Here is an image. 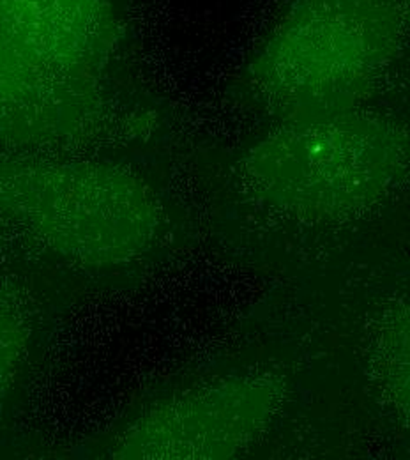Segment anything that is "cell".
I'll list each match as a JSON object with an SVG mask.
<instances>
[{
	"label": "cell",
	"mask_w": 410,
	"mask_h": 460,
	"mask_svg": "<svg viewBox=\"0 0 410 460\" xmlns=\"http://www.w3.org/2000/svg\"><path fill=\"white\" fill-rule=\"evenodd\" d=\"M127 182L87 167H0V215L62 252L109 259L126 241Z\"/></svg>",
	"instance_id": "1"
},
{
	"label": "cell",
	"mask_w": 410,
	"mask_h": 460,
	"mask_svg": "<svg viewBox=\"0 0 410 460\" xmlns=\"http://www.w3.org/2000/svg\"><path fill=\"white\" fill-rule=\"evenodd\" d=\"M407 0H292L275 23L267 58L299 69H351L386 58L402 40Z\"/></svg>",
	"instance_id": "2"
},
{
	"label": "cell",
	"mask_w": 410,
	"mask_h": 460,
	"mask_svg": "<svg viewBox=\"0 0 410 460\" xmlns=\"http://www.w3.org/2000/svg\"><path fill=\"white\" fill-rule=\"evenodd\" d=\"M101 0H0V49L31 75L87 58L103 29Z\"/></svg>",
	"instance_id": "3"
},
{
	"label": "cell",
	"mask_w": 410,
	"mask_h": 460,
	"mask_svg": "<svg viewBox=\"0 0 410 460\" xmlns=\"http://www.w3.org/2000/svg\"><path fill=\"white\" fill-rule=\"evenodd\" d=\"M18 356V333L14 324L0 314V397Z\"/></svg>",
	"instance_id": "4"
}]
</instances>
